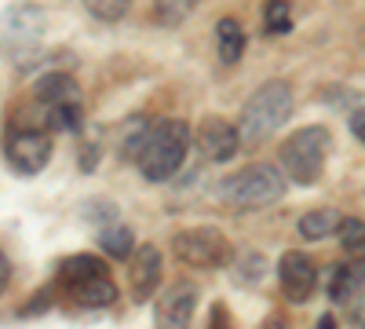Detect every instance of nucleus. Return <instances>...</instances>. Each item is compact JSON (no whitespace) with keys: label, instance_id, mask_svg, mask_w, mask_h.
<instances>
[{"label":"nucleus","instance_id":"f257e3e1","mask_svg":"<svg viewBox=\"0 0 365 329\" xmlns=\"http://www.w3.org/2000/svg\"><path fill=\"white\" fill-rule=\"evenodd\" d=\"M187 151H190V128L182 121H168L165 117V121H154L146 128L139 151H135V161L150 183H165V179H172L182 168Z\"/></svg>","mask_w":365,"mask_h":329},{"label":"nucleus","instance_id":"f03ea898","mask_svg":"<svg viewBox=\"0 0 365 329\" xmlns=\"http://www.w3.org/2000/svg\"><path fill=\"white\" fill-rule=\"evenodd\" d=\"M285 187L289 183H285L278 165L256 161V165H245L234 176H227L220 183V198L234 208H267V205L285 198Z\"/></svg>","mask_w":365,"mask_h":329},{"label":"nucleus","instance_id":"7ed1b4c3","mask_svg":"<svg viewBox=\"0 0 365 329\" xmlns=\"http://www.w3.org/2000/svg\"><path fill=\"white\" fill-rule=\"evenodd\" d=\"M329 151H332L329 128H322V125L296 128L285 139V146H282V165H285L282 176H289L292 183H299V187H314L322 179V172H325ZM289 179H285V183H289Z\"/></svg>","mask_w":365,"mask_h":329},{"label":"nucleus","instance_id":"20e7f679","mask_svg":"<svg viewBox=\"0 0 365 329\" xmlns=\"http://www.w3.org/2000/svg\"><path fill=\"white\" fill-rule=\"evenodd\" d=\"M292 88L285 81H267L256 88V96L245 103V110H241V132L249 143H259L267 139L270 132H278L289 117H292Z\"/></svg>","mask_w":365,"mask_h":329},{"label":"nucleus","instance_id":"39448f33","mask_svg":"<svg viewBox=\"0 0 365 329\" xmlns=\"http://www.w3.org/2000/svg\"><path fill=\"white\" fill-rule=\"evenodd\" d=\"M172 249L182 263L190 267H205V271H220L234 260V249L227 242V234L220 227H190V231H179L172 238Z\"/></svg>","mask_w":365,"mask_h":329},{"label":"nucleus","instance_id":"423d86ee","mask_svg":"<svg viewBox=\"0 0 365 329\" xmlns=\"http://www.w3.org/2000/svg\"><path fill=\"white\" fill-rule=\"evenodd\" d=\"M8 165L22 176H37L51 161V136L41 125H8V143H4Z\"/></svg>","mask_w":365,"mask_h":329},{"label":"nucleus","instance_id":"0eeeda50","mask_svg":"<svg viewBox=\"0 0 365 329\" xmlns=\"http://www.w3.org/2000/svg\"><path fill=\"white\" fill-rule=\"evenodd\" d=\"M278 278H282V289L292 304H307L318 289V263L307 253L289 249L278 263Z\"/></svg>","mask_w":365,"mask_h":329},{"label":"nucleus","instance_id":"6e6552de","mask_svg":"<svg viewBox=\"0 0 365 329\" xmlns=\"http://www.w3.org/2000/svg\"><path fill=\"white\" fill-rule=\"evenodd\" d=\"M194 308H197V289L190 282H175L165 289V296H158L154 322L158 329H190Z\"/></svg>","mask_w":365,"mask_h":329},{"label":"nucleus","instance_id":"1a4fd4ad","mask_svg":"<svg viewBox=\"0 0 365 329\" xmlns=\"http://www.w3.org/2000/svg\"><path fill=\"white\" fill-rule=\"evenodd\" d=\"M197 146H201V154L208 161H216V165H227L234 161L237 154V146H241V136L230 121H223V117H205L201 128H197Z\"/></svg>","mask_w":365,"mask_h":329},{"label":"nucleus","instance_id":"9d476101","mask_svg":"<svg viewBox=\"0 0 365 329\" xmlns=\"http://www.w3.org/2000/svg\"><path fill=\"white\" fill-rule=\"evenodd\" d=\"M161 271H165V263H161V249L158 246H139L132 253V267H128V285H132V296L143 304L150 300V296L158 293L161 285Z\"/></svg>","mask_w":365,"mask_h":329},{"label":"nucleus","instance_id":"9b49d317","mask_svg":"<svg viewBox=\"0 0 365 329\" xmlns=\"http://www.w3.org/2000/svg\"><path fill=\"white\" fill-rule=\"evenodd\" d=\"M34 99L41 103V106H48V110H55V106H70V103H81V88H77V81L70 77V74H44L37 84H34Z\"/></svg>","mask_w":365,"mask_h":329},{"label":"nucleus","instance_id":"f8f14e48","mask_svg":"<svg viewBox=\"0 0 365 329\" xmlns=\"http://www.w3.org/2000/svg\"><path fill=\"white\" fill-rule=\"evenodd\" d=\"M216 48H220V63H223V66L241 63V55H245V29H241L237 19L223 15V19L216 22Z\"/></svg>","mask_w":365,"mask_h":329},{"label":"nucleus","instance_id":"ddd939ff","mask_svg":"<svg viewBox=\"0 0 365 329\" xmlns=\"http://www.w3.org/2000/svg\"><path fill=\"white\" fill-rule=\"evenodd\" d=\"M106 263L99 256H88V253H77V256H66L63 267H58V278H63V285H81V282H91V278H106Z\"/></svg>","mask_w":365,"mask_h":329},{"label":"nucleus","instance_id":"4468645a","mask_svg":"<svg viewBox=\"0 0 365 329\" xmlns=\"http://www.w3.org/2000/svg\"><path fill=\"white\" fill-rule=\"evenodd\" d=\"M70 296L77 304H88V308H110L117 300V285L106 278H91V282H81V285H70Z\"/></svg>","mask_w":365,"mask_h":329},{"label":"nucleus","instance_id":"2eb2a0df","mask_svg":"<svg viewBox=\"0 0 365 329\" xmlns=\"http://www.w3.org/2000/svg\"><path fill=\"white\" fill-rule=\"evenodd\" d=\"M332 300H361V263H344L329 278Z\"/></svg>","mask_w":365,"mask_h":329},{"label":"nucleus","instance_id":"dca6fc26","mask_svg":"<svg viewBox=\"0 0 365 329\" xmlns=\"http://www.w3.org/2000/svg\"><path fill=\"white\" fill-rule=\"evenodd\" d=\"M336 227H340V216L332 213V208H311V213L299 216V234L311 238V242H322V238H329Z\"/></svg>","mask_w":365,"mask_h":329},{"label":"nucleus","instance_id":"f3484780","mask_svg":"<svg viewBox=\"0 0 365 329\" xmlns=\"http://www.w3.org/2000/svg\"><path fill=\"white\" fill-rule=\"evenodd\" d=\"M99 246H103V253H110L117 260H128L135 253V234L120 223H110V227L99 231Z\"/></svg>","mask_w":365,"mask_h":329},{"label":"nucleus","instance_id":"a211bd4d","mask_svg":"<svg viewBox=\"0 0 365 329\" xmlns=\"http://www.w3.org/2000/svg\"><path fill=\"white\" fill-rule=\"evenodd\" d=\"M263 26L270 29V34H289V29H292V8L282 4V0L267 4L263 8Z\"/></svg>","mask_w":365,"mask_h":329},{"label":"nucleus","instance_id":"6ab92c4d","mask_svg":"<svg viewBox=\"0 0 365 329\" xmlns=\"http://www.w3.org/2000/svg\"><path fill=\"white\" fill-rule=\"evenodd\" d=\"M48 125H51L55 132H77V128H81V103L48 110Z\"/></svg>","mask_w":365,"mask_h":329},{"label":"nucleus","instance_id":"aec40b11","mask_svg":"<svg viewBox=\"0 0 365 329\" xmlns=\"http://www.w3.org/2000/svg\"><path fill=\"white\" fill-rule=\"evenodd\" d=\"M125 11H128V0H91V4H88V15H96L103 22L125 19Z\"/></svg>","mask_w":365,"mask_h":329},{"label":"nucleus","instance_id":"412c9836","mask_svg":"<svg viewBox=\"0 0 365 329\" xmlns=\"http://www.w3.org/2000/svg\"><path fill=\"white\" fill-rule=\"evenodd\" d=\"M340 242H344V249H351L354 256L361 253V234H365V223L358 220V216H351V220H340Z\"/></svg>","mask_w":365,"mask_h":329},{"label":"nucleus","instance_id":"4be33fe9","mask_svg":"<svg viewBox=\"0 0 365 329\" xmlns=\"http://www.w3.org/2000/svg\"><path fill=\"white\" fill-rule=\"evenodd\" d=\"M187 11H190V4H179V8H175V4H168V0H165V4H158V19H161V22H179Z\"/></svg>","mask_w":365,"mask_h":329},{"label":"nucleus","instance_id":"5701e85b","mask_svg":"<svg viewBox=\"0 0 365 329\" xmlns=\"http://www.w3.org/2000/svg\"><path fill=\"white\" fill-rule=\"evenodd\" d=\"M208 329H234V325H230V315H227L223 304H212V322H208Z\"/></svg>","mask_w":365,"mask_h":329},{"label":"nucleus","instance_id":"b1692460","mask_svg":"<svg viewBox=\"0 0 365 329\" xmlns=\"http://www.w3.org/2000/svg\"><path fill=\"white\" fill-rule=\"evenodd\" d=\"M347 125H351L354 139L361 143V139H365V128H361V106H354V110H351V121H347Z\"/></svg>","mask_w":365,"mask_h":329},{"label":"nucleus","instance_id":"393cba45","mask_svg":"<svg viewBox=\"0 0 365 329\" xmlns=\"http://www.w3.org/2000/svg\"><path fill=\"white\" fill-rule=\"evenodd\" d=\"M259 329H289V322H285V315H278V311H274L267 322H259Z\"/></svg>","mask_w":365,"mask_h":329},{"label":"nucleus","instance_id":"a878e982","mask_svg":"<svg viewBox=\"0 0 365 329\" xmlns=\"http://www.w3.org/2000/svg\"><path fill=\"white\" fill-rule=\"evenodd\" d=\"M8 278H11V267H8V256L0 253V293H4V285H8Z\"/></svg>","mask_w":365,"mask_h":329},{"label":"nucleus","instance_id":"bb28decb","mask_svg":"<svg viewBox=\"0 0 365 329\" xmlns=\"http://www.w3.org/2000/svg\"><path fill=\"white\" fill-rule=\"evenodd\" d=\"M314 329H340V325H336V318H332V315H322V318L314 322Z\"/></svg>","mask_w":365,"mask_h":329}]
</instances>
